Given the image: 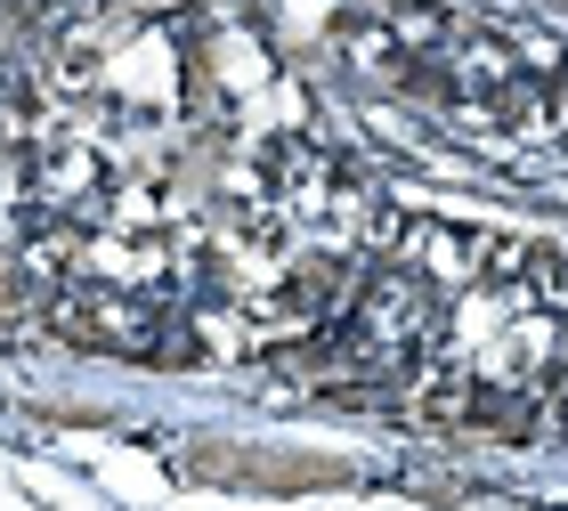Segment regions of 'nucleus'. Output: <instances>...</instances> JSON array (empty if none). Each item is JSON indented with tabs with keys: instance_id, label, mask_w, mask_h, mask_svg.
I'll return each instance as SVG.
<instances>
[{
	"instance_id": "1",
	"label": "nucleus",
	"mask_w": 568,
	"mask_h": 511,
	"mask_svg": "<svg viewBox=\"0 0 568 511\" xmlns=\"http://www.w3.org/2000/svg\"><path fill=\"white\" fill-rule=\"evenodd\" d=\"M390 252L423 276V415L504 439L568 422V276L545 244L398 219Z\"/></svg>"
}]
</instances>
